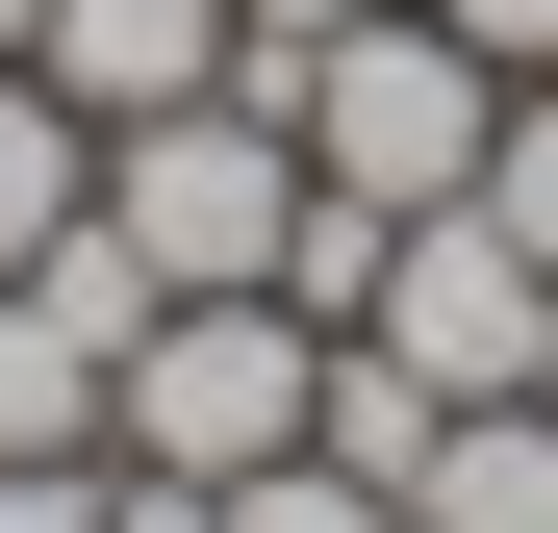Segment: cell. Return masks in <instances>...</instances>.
I'll use <instances>...</instances> for the list:
<instances>
[{"instance_id": "6da1fadb", "label": "cell", "mask_w": 558, "mask_h": 533, "mask_svg": "<svg viewBox=\"0 0 558 533\" xmlns=\"http://www.w3.org/2000/svg\"><path fill=\"white\" fill-rule=\"evenodd\" d=\"M254 76V102L279 128H305V178H330V204H483V128H508V51H457L432 26V0H355V26L330 51H229Z\"/></svg>"}, {"instance_id": "7a4b0ae2", "label": "cell", "mask_w": 558, "mask_h": 533, "mask_svg": "<svg viewBox=\"0 0 558 533\" xmlns=\"http://www.w3.org/2000/svg\"><path fill=\"white\" fill-rule=\"evenodd\" d=\"M305 381H330V330L279 305V280H204V305L128 330L102 458H153V483H254V458H305Z\"/></svg>"}, {"instance_id": "3957f363", "label": "cell", "mask_w": 558, "mask_h": 533, "mask_svg": "<svg viewBox=\"0 0 558 533\" xmlns=\"http://www.w3.org/2000/svg\"><path fill=\"white\" fill-rule=\"evenodd\" d=\"M102 229H128V280H153V305H204V280H279V229H305V128H279L254 76H204V102L102 128Z\"/></svg>"}, {"instance_id": "277c9868", "label": "cell", "mask_w": 558, "mask_h": 533, "mask_svg": "<svg viewBox=\"0 0 558 533\" xmlns=\"http://www.w3.org/2000/svg\"><path fill=\"white\" fill-rule=\"evenodd\" d=\"M355 330H381L432 407H508V381H558V280H533L483 204H407V229H381V305H355Z\"/></svg>"}, {"instance_id": "5b68a950", "label": "cell", "mask_w": 558, "mask_h": 533, "mask_svg": "<svg viewBox=\"0 0 558 533\" xmlns=\"http://www.w3.org/2000/svg\"><path fill=\"white\" fill-rule=\"evenodd\" d=\"M0 51H26L76 128H153V102H204V76H229V0H26Z\"/></svg>"}, {"instance_id": "8992f818", "label": "cell", "mask_w": 558, "mask_h": 533, "mask_svg": "<svg viewBox=\"0 0 558 533\" xmlns=\"http://www.w3.org/2000/svg\"><path fill=\"white\" fill-rule=\"evenodd\" d=\"M407 533H558V381H508V407H432Z\"/></svg>"}, {"instance_id": "52a82bcc", "label": "cell", "mask_w": 558, "mask_h": 533, "mask_svg": "<svg viewBox=\"0 0 558 533\" xmlns=\"http://www.w3.org/2000/svg\"><path fill=\"white\" fill-rule=\"evenodd\" d=\"M76 204H102V128H76V102H51V76H26V51H0V280H26V254H51Z\"/></svg>"}, {"instance_id": "ba28073f", "label": "cell", "mask_w": 558, "mask_h": 533, "mask_svg": "<svg viewBox=\"0 0 558 533\" xmlns=\"http://www.w3.org/2000/svg\"><path fill=\"white\" fill-rule=\"evenodd\" d=\"M305 458H355V483L407 508V458H432V381H407L381 330H330V381H305Z\"/></svg>"}, {"instance_id": "9c48e42d", "label": "cell", "mask_w": 558, "mask_h": 533, "mask_svg": "<svg viewBox=\"0 0 558 533\" xmlns=\"http://www.w3.org/2000/svg\"><path fill=\"white\" fill-rule=\"evenodd\" d=\"M483 229L558 280V76H508V128H483Z\"/></svg>"}, {"instance_id": "30bf717a", "label": "cell", "mask_w": 558, "mask_h": 533, "mask_svg": "<svg viewBox=\"0 0 558 533\" xmlns=\"http://www.w3.org/2000/svg\"><path fill=\"white\" fill-rule=\"evenodd\" d=\"M229 533H407V508L355 483V458H254V483H229Z\"/></svg>"}, {"instance_id": "8fae6325", "label": "cell", "mask_w": 558, "mask_h": 533, "mask_svg": "<svg viewBox=\"0 0 558 533\" xmlns=\"http://www.w3.org/2000/svg\"><path fill=\"white\" fill-rule=\"evenodd\" d=\"M0 533H102V458H0Z\"/></svg>"}, {"instance_id": "7c38bea8", "label": "cell", "mask_w": 558, "mask_h": 533, "mask_svg": "<svg viewBox=\"0 0 558 533\" xmlns=\"http://www.w3.org/2000/svg\"><path fill=\"white\" fill-rule=\"evenodd\" d=\"M457 51H508V76H558V0H432Z\"/></svg>"}, {"instance_id": "4fadbf2b", "label": "cell", "mask_w": 558, "mask_h": 533, "mask_svg": "<svg viewBox=\"0 0 558 533\" xmlns=\"http://www.w3.org/2000/svg\"><path fill=\"white\" fill-rule=\"evenodd\" d=\"M355 26V0H229V51H330Z\"/></svg>"}, {"instance_id": "5bb4252c", "label": "cell", "mask_w": 558, "mask_h": 533, "mask_svg": "<svg viewBox=\"0 0 558 533\" xmlns=\"http://www.w3.org/2000/svg\"><path fill=\"white\" fill-rule=\"evenodd\" d=\"M0 26H26V0H0Z\"/></svg>"}]
</instances>
